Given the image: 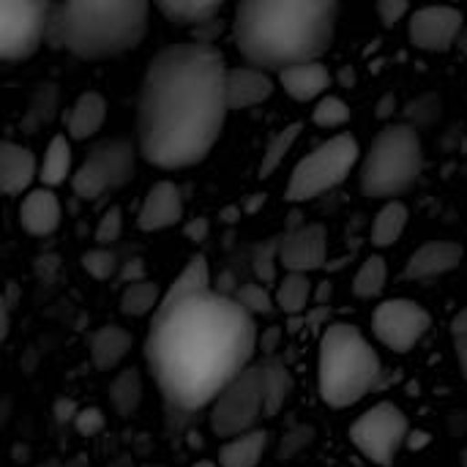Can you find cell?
Wrapping results in <instances>:
<instances>
[{
	"label": "cell",
	"mask_w": 467,
	"mask_h": 467,
	"mask_svg": "<svg viewBox=\"0 0 467 467\" xmlns=\"http://www.w3.org/2000/svg\"><path fill=\"white\" fill-rule=\"evenodd\" d=\"M161 304V296H159V287L153 282H137V285H129L120 296V312L129 315V317H142L148 312L156 315Z\"/></svg>",
	"instance_id": "obj_30"
},
{
	"label": "cell",
	"mask_w": 467,
	"mask_h": 467,
	"mask_svg": "<svg viewBox=\"0 0 467 467\" xmlns=\"http://www.w3.org/2000/svg\"><path fill=\"white\" fill-rule=\"evenodd\" d=\"M227 63L213 44L183 41L161 49L145 68L137 101V150L161 170L200 164L222 137Z\"/></svg>",
	"instance_id": "obj_2"
},
{
	"label": "cell",
	"mask_w": 467,
	"mask_h": 467,
	"mask_svg": "<svg viewBox=\"0 0 467 467\" xmlns=\"http://www.w3.org/2000/svg\"><path fill=\"white\" fill-rule=\"evenodd\" d=\"M109 467H134V462H131V457H118Z\"/></svg>",
	"instance_id": "obj_52"
},
{
	"label": "cell",
	"mask_w": 467,
	"mask_h": 467,
	"mask_svg": "<svg viewBox=\"0 0 467 467\" xmlns=\"http://www.w3.org/2000/svg\"><path fill=\"white\" fill-rule=\"evenodd\" d=\"M36 178V156L30 148L5 140L0 145V186L8 197L30 189Z\"/></svg>",
	"instance_id": "obj_19"
},
{
	"label": "cell",
	"mask_w": 467,
	"mask_h": 467,
	"mask_svg": "<svg viewBox=\"0 0 467 467\" xmlns=\"http://www.w3.org/2000/svg\"><path fill=\"white\" fill-rule=\"evenodd\" d=\"M55 99H57L55 85H49V82H47V85H38V90H36V96H33V101H30V112H27L25 123H30V126H41V123H47V120L52 118Z\"/></svg>",
	"instance_id": "obj_38"
},
{
	"label": "cell",
	"mask_w": 467,
	"mask_h": 467,
	"mask_svg": "<svg viewBox=\"0 0 467 467\" xmlns=\"http://www.w3.org/2000/svg\"><path fill=\"white\" fill-rule=\"evenodd\" d=\"M263 375H265V416H276L285 402L293 394V375L279 358H265L263 361Z\"/></svg>",
	"instance_id": "obj_26"
},
{
	"label": "cell",
	"mask_w": 467,
	"mask_h": 467,
	"mask_svg": "<svg viewBox=\"0 0 467 467\" xmlns=\"http://www.w3.org/2000/svg\"><path fill=\"white\" fill-rule=\"evenodd\" d=\"M82 268L93 279L104 282V279L115 276V271H118V254L109 252V249H90V252L82 254Z\"/></svg>",
	"instance_id": "obj_37"
},
{
	"label": "cell",
	"mask_w": 467,
	"mask_h": 467,
	"mask_svg": "<svg viewBox=\"0 0 467 467\" xmlns=\"http://www.w3.org/2000/svg\"><path fill=\"white\" fill-rule=\"evenodd\" d=\"M211 290V271H208V260L202 254H194L186 268L181 271V276L167 287V293L161 296V304L156 309V315H167L170 309H175L181 301L192 298V296H200V293H208ZM153 315V317H156Z\"/></svg>",
	"instance_id": "obj_20"
},
{
	"label": "cell",
	"mask_w": 467,
	"mask_h": 467,
	"mask_svg": "<svg viewBox=\"0 0 467 467\" xmlns=\"http://www.w3.org/2000/svg\"><path fill=\"white\" fill-rule=\"evenodd\" d=\"M120 230H123V213H120L118 205H112V208L101 216V222H99V227H96V241H99L101 246H109L112 241L120 238Z\"/></svg>",
	"instance_id": "obj_41"
},
{
	"label": "cell",
	"mask_w": 467,
	"mask_h": 467,
	"mask_svg": "<svg viewBox=\"0 0 467 467\" xmlns=\"http://www.w3.org/2000/svg\"><path fill=\"white\" fill-rule=\"evenodd\" d=\"M120 279L126 282V287L137 285V282H145V263L142 260H129L126 268L120 271Z\"/></svg>",
	"instance_id": "obj_45"
},
{
	"label": "cell",
	"mask_w": 467,
	"mask_h": 467,
	"mask_svg": "<svg viewBox=\"0 0 467 467\" xmlns=\"http://www.w3.org/2000/svg\"><path fill=\"white\" fill-rule=\"evenodd\" d=\"M282 88L287 90L290 99L296 101H312L317 96H323L331 85V74L328 68L317 60V63H306V66H296L279 74Z\"/></svg>",
	"instance_id": "obj_22"
},
{
	"label": "cell",
	"mask_w": 467,
	"mask_h": 467,
	"mask_svg": "<svg viewBox=\"0 0 467 467\" xmlns=\"http://www.w3.org/2000/svg\"><path fill=\"white\" fill-rule=\"evenodd\" d=\"M137 145H131L123 137H112L99 142L88 159L79 164V170L71 175V189L79 200L93 202L107 192L123 189L134 178L137 167Z\"/></svg>",
	"instance_id": "obj_8"
},
{
	"label": "cell",
	"mask_w": 467,
	"mask_h": 467,
	"mask_svg": "<svg viewBox=\"0 0 467 467\" xmlns=\"http://www.w3.org/2000/svg\"><path fill=\"white\" fill-rule=\"evenodd\" d=\"M150 5L142 0L52 3L47 44L82 60L115 57L134 49L148 30Z\"/></svg>",
	"instance_id": "obj_4"
},
{
	"label": "cell",
	"mask_w": 467,
	"mask_h": 467,
	"mask_svg": "<svg viewBox=\"0 0 467 467\" xmlns=\"http://www.w3.org/2000/svg\"><path fill=\"white\" fill-rule=\"evenodd\" d=\"M386 276H389V268H386V260L372 254L364 260V265L358 268L356 279H353V293L358 298H375L383 293L386 287Z\"/></svg>",
	"instance_id": "obj_32"
},
{
	"label": "cell",
	"mask_w": 467,
	"mask_h": 467,
	"mask_svg": "<svg viewBox=\"0 0 467 467\" xmlns=\"http://www.w3.org/2000/svg\"><path fill=\"white\" fill-rule=\"evenodd\" d=\"M408 227V208L400 202V200H391L380 208V213L375 216V224H372V244L386 249V246H394L400 241V235L405 233Z\"/></svg>",
	"instance_id": "obj_28"
},
{
	"label": "cell",
	"mask_w": 467,
	"mask_h": 467,
	"mask_svg": "<svg viewBox=\"0 0 467 467\" xmlns=\"http://www.w3.org/2000/svg\"><path fill=\"white\" fill-rule=\"evenodd\" d=\"M131 334L120 326H101L90 334V358L99 372L115 369L131 350Z\"/></svg>",
	"instance_id": "obj_21"
},
{
	"label": "cell",
	"mask_w": 467,
	"mask_h": 467,
	"mask_svg": "<svg viewBox=\"0 0 467 467\" xmlns=\"http://www.w3.org/2000/svg\"><path fill=\"white\" fill-rule=\"evenodd\" d=\"M19 224L25 233L36 235V238L52 235L60 227V202H57L55 192L47 186L27 192L19 205Z\"/></svg>",
	"instance_id": "obj_17"
},
{
	"label": "cell",
	"mask_w": 467,
	"mask_h": 467,
	"mask_svg": "<svg viewBox=\"0 0 467 467\" xmlns=\"http://www.w3.org/2000/svg\"><path fill=\"white\" fill-rule=\"evenodd\" d=\"M358 153H361L358 142L350 134L331 137L328 142L317 145L312 153H306L296 164L285 197L290 202H306V200H315L323 192L339 186L350 175V170L356 167Z\"/></svg>",
	"instance_id": "obj_7"
},
{
	"label": "cell",
	"mask_w": 467,
	"mask_h": 467,
	"mask_svg": "<svg viewBox=\"0 0 467 467\" xmlns=\"http://www.w3.org/2000/svg\"><path fill=\"white\" fill-rule=\"evenodd\" d=\"M460 49L467 55V25H465V30H462V36H460Z\"/></svg>",
	"instance_id": "obj_53"
},
{
	"label": "cell",
	"mask_w": 467,
	"mask_h": 467,
	"mask_svg": "<svg viewBox=\"0 0 467 467\" xmlns=\"http://www.w3.org/2000/svg\"><path fill=\"white\" fill-rule=\"evenodd\" d=\"M465 257V249L460 244H451V241H432V244H424L405 265V279L410 282H421V279H435V276H443L454 268H460Z\"/></svg>",
	"instance_id": "obj_16"
},
{
	"label": "cell",
	"mask_w": 467,
	"mask_h": 467,
	"mask_svg": "<svg viewBox=\"0 0 467 467\" xmlns=\"http://www.w3.org/2000/svg\"><path fill=\"white\" fill-rule=\"evenodd\" d=\"M68 175H71V145H68L66 134H57V137H52V142L47 145L44 161H41V167H38V178H41V183L49 189V186L66 183Z\"/></svg>",
	"instance_id": "obj_27"
},
{
	"label": "cell",
	"mask_w": 467,
	"mask_h": 467,
	"mask_svg": "<svg viewBox=\"0 0 467 467\" xmlns=\"http://www.w3.org/2000/svg\"><path fill=\"white\" fill-rule=\"evenodd\" d=\"M462 457H465V460H462V465L467 467V451H462Z\"/></svg>",
	"instance_id": "obj_56"
},
{
	"label": "cell",
	"mask_w": 467,
	"mask_h": 467,
	"mask_svg": "<svg viewBox=\"0 0 467 467\" xmlns=\"http://www.w3.org/2000/svg\"><path fill=\"white\" fill-rule=\"evenodd\" d=\"M271 93H274V82L265 71L252 68V66L230 68V74H227L230 109H246V107L263 104L265 99H271Z\"/></svg>",
	"instance_id": "obj_18"
},
{
	"label": "cell",
	"mask_w": 467,
	"mask_h": 467,
	"mask_svg": "<svg viewBox=\"0 0 467 467\" xmlns=\"http://www.w3.org/2000/svg\"><path fill=\"white\" fill-rule=\"evenodd\" d=\"M263 202H265V197H263V194H252V200L246 202V213H254Z\"/></svg>",
	"instance_id": "obj_50"
},
{
	"label": "cell",
	"mask_w": 467,
	"mask_h": 467,
	"mask_svg": "<svg viewBox=\"0 0 467 467\" xmlns=\"http://www.w3.org/2000/svg\"><path fill=\"white\" fill-rule=\"evenodd\" d=\"M465 16L457 8L432 5L419 8L410 14V41L424 52H449L454 44H460V36L465 30Z\"/></svg>",
	"instance_id": "obj_13"
},
{
	"label": "cell",
	"mask_w": 467,
	"mask_h": 467,
	"mask_svg": "<svg viewBox=\"0 0 467 467\" xmlns=\"http://www.w3.org/2000/svg\"><path fill=\"white\" fill-rule=\"evenodd\" d=\"M145 467H161V465H145Z\"/></svg>",
	"instance_id": "obj_57"
},
{
	"label": "cell",
	"mask_w": 467,
	"mask_h": 467,
	"mask_svg": "<svg viewBox=\"0 0 467 467\" xmlns=\"http://www.w3.org/2000/svg\"><path fill=\"white\" fill-rule=\"evenodd\" d=\"M104 118H107V104H104L101 93H96V90L82 93L68 109V120H66L68 137L71 140L93 137L104 126Z\"/></svg>",
	"instance_id": "obj_23"
},
{
	"label": "cell",
	"mask_w": 467,
	"mask_h": 467,
	"mask_svg": "<svg viewBox=\"0 0 467 467\" xmlns=\"http://www.w3.org/2000/svg\"><path fill=\"white\" fill-rule=\"evenodd\" d=\"M383 364L367 337L348 323H334L320 339L317 386L328 408H350L380 386Z\"/></svg>",
	"instance_id": "obj_5"
},
{
	"label": "cell",
	"mask_w": 467,
	"mask_h": 467,
	"mask_svg": "<svg viewBox=\"0 0 467 467\" xmlns=\"http://www.w3.org/2000/svg\"><path fill=\"white\" fill-rule=\"evenodd\" d=\"M265 416V375L263 364L249 367L224 394L211 405V430L219 438H241L254 432Z\"/></svg>",
	"instance_id": "obj_9"
},
{
	"label": "cell",
	"mask_w": 467,
	"mask_h": 467,
	"mask_svg": "<svg viewBox=\"0 0 467 467\" xmlns=\"http://www.w3.org/2000/svg\"><path fill=\"white\" fill-rule=\"evenodd\" d=\"M279 339H282V328H276V326H271V328H268V331L263 334L260 345H263V353H265L268 358H274V350H276Z\"/></svg>",
	"instance_id": "obj_47"
},
{
	"label": "cell",
	"mask_w": 467,
	"mask_h": 467,
	"mask_svg": "<svg viewBox=\"0 0 467 467\" xmlns=\"http://www.w3.org/2000/svg\"><path fill=\"white\" fill-rule=\"evenodd\" d=\"M208 230H211V224H208V219H202V216H197V219H192L189 224H186V238L189 241H205L208 238Z\"/></svg>",
	"instance_id": "obj_46"
},
{
	"label": "cell",
	"mask_w": 467,
	"mask_h": 467,
	"mask_svg": "<svg viewBox=\"0 0 467 467\" xmlns=\"http://www.w3.org/2000/svg\"><path fill=\"white\" fill-rule=\"evenodd\" d=\"M451 339H454V350H457L462 375L467 378V309L454 315V320H451Z\"/></svg>",
	"instance_id": "obj_42"
},
{
	"label": "cell",
	"mask_w": 467,
	"mask_h": 467,
	"mask_svg": "<svg viewBox=\"0 0 467 467\" xmlns=\"http://www.w3.org/2000/svg\"><path fill=\"white\" fill-rule=\"evenodd\" d=\"M298 134H301V123H290V126H285V129L268 142V148H265V153H263V161H260V175H263V178H268L271 172L279 170V164L285 161V156H287L290 148L296 145Z\"/></svg>",
	"instance_id": "obj_33"
},
{
	"label": "cell",
	"mask_w": 467,
	"mask_h": 467,
	"mask_svg": "<svg viewBox=\"0 0 467 467\" xmlns=\"http://www.w3.org/2000/svg\"><path fill=\"white\" fill-rule=\"evenodd\" d=\"M254 317L227 293H200L150 320L145 361L164 397L167 421L211 408L252 364Z\"/></svg>",
	"instance_id": "obj_1"
},
{
	"label": "cell",
	"mask_w": 467,
	"mask_h": 467,
	"mask_svg": "<svg viewBox=\"0 0 467 467\" xmlns=\"http://www.w3.org/2000/svg\"><path fill=\"white\" fill-rule=\"evenodd\" d=\"M410 438V424L408 416L394 405V402H380L364 416L356 419L350 427V441L353 446L378 467H391L400 449Z\"/></svg>",
	"instance_id": "obj_10"
},
{
	"label": "cell",
	"mask_w": 467,
	"mask_h": 467,
	"mask_svg": "<svg viewBox=\"0 0 467 467\" xmlns=\"http://www.w3.org/2000/svg\"><path fill=\"white\" fill-rule=\"evenodd\" d=\"M233 298H235L252 317H254V315H271V312H274V301H271V296L265 293L263 285L246 282V285H241V287L235 290Z\"/></svg>",
	"instance_id": "obj_36"
},
{
	"label": "cell",
	"mask_w": 467,
	"mask_h": 467,
	"mask_svg": "<svg viewBox=\"0 0 467 467\" xmlns=\"http://www.w3.org/2000/svg\"><path fill=\"white\" fill-rule=\"evenodd\" d=\"M282 254V235L279 238H271L260 246H254V254H252V268L257 274V279L265 282H274L276 279V260Z\"/></svg>",
	"instance_id": "obj_35"
},
{
	"label": "cell",
	"mask_w": 467,
	"mask_h": 467,
	"mask_svg": "<svg viewBox=\"0 0 467 467\" xmlns=\"http://www.w3.org/2000/svg\"><path fill=\"white\" fill-rule=\"evenodd\" d=\"M378 14H380V22L386 27H394L405 14H410V5L402 3V0H380L378 3Z\"/></svg>",
	"instance_id": "obj_44"
},
{
	"label": "cell",
	"mask_w": 467,
	"mask_h": 467,
	"mask_svg": "<svg viewBox=\"0 0 467 467\" xmlns=\"http://www.w3.org/2000/svg\"><path fill=\"white\" fill-rule=\"evenodd\" d=\"M408 446H410V449H424V446H430V435H427V432H410Z\"/></svg>",
	"instance_id": "obj_48"
},
{
	"label": "cell",
	"mask_w": 467,
	"mask_h": 467,
	"mask_svg": "<svg viewBox=\"0 0 467 467\" xmlns=\"http://www.w3.org/2000/svg\"><path fill=\"white\" fill-rule=\"evenodd\" d=\"M334 0H249L233 19V38L252 68L287 71L317 63L337 27Z\"/></svg>",
	"instance_id": "obj_3"
},
{
	"label": "cell",
	"mask_w": 467,
	"mask_h": 467,
	"mask_svg": "<svg viewBox=\"0 0 467 467\" xmlns=\"http://www.w3.org/2000/svg\"><path fill=\"white\" fill-rule=\"evenodd\" d=\"M192 467H219L216 462H211V460H200V462H194Z\"/></svg>",
	"instance_id": "obj_54"
},
{
	"label": "cell",
	"mask_w": 467,
	"mask_h": 467,
	"mask_svg": "<svg viewBox=\"0 0 467 467\" xmlns=\"http://www.w3.org/2000/svg\"><path fill=\"white\" fill-rule=\"evenodd\" d=\"M430 326H432L430 312L410 298L383 301L372 315L375 337L394 353H408L416 342L424 339Z\"/></svg>",
	"instance_id": "obj_12"
},
{
	"label": "cell",
	"mask_w": 467,
	"mask_h": 467,
	"mask_svg": "<svg viewBox=\"0 0 467 467\" xmlns=\"http://www.w3.org/2000/svg\"><path fill=\"white\" fill-rule=\"evenodd\" d=\"M52 3L38 0H0V55L3 60L30 57L47 41Z\"/></svg>",
	"instance_id": "obj_11"
},
{
	"label": "cell",
	"mask_w": 467,
	"mask_h": 467,
	"mask_svg": "<svg viewBox=\"0 0 467 467\" xmlns=\"http://www.w3.org/2000/svg\"><path fill=\"white\" fill-rule=\"evenodd\" d=\"M326 249H328V241H326L323 224H306L304 230H296V233H285L282 235L279 263L290 274H309V271L323 268Z\"/></svg>",
	"instance_id": "obj_14"
},
{
	"label": "cell",
	"mask_w": 467,
	"mask_h": 467,
	"mask_svg": "<svg viewBox=\"0 0 467 467\" xmlns=\"http://www.w3.org/2000/svg\"><path fill=\"white\" fill-rule=\"evenodd\" d=\"M109 402L115 408V413L120 419H129L137 413L140 402H142V378L137 369H123L118 372V378L109 386Z\"/></svg>",
	"instance_id": "obj_29"
},
{
	"label": "cell",
	"mask_w": 467,
	"mask_h": 467,
	"mask_svg": "<svg viewBox=\"0 0 467 467\" xmlns=\"http://www.w3.org/2000/svg\"><path fill=\"white\" fill-rule=\"evenodd\" d=\"M265 446H268L265 430H254L241 438H233L219 449V467H257Z\"/></svg>",
	"instance_id": "obj_25"
},
{
	"label": "cell",
	"mask_w": 467,
	"mask_h": 467,
	"mask_svg": "<svg viewBox=\"0 0 467 467\" xmlns=\"http://www.w3.org/2000/svg\"><path fill=\"white\" fill-rule=\"evenodd\" d=\"M312 296V282L306 274H287L282 282H279V290H276V304L282 306V312L287 315H298L306 309V301Z\"/></svg>",
	"instance_id": "obj_31"
},
{
	"label": "cell",
	"mask_w": 467,
	"mask_h": 467,
	"mask_svg": "<svg viewBox=\"0 0 467 467\" xmlns=\"http://www.w3.org/2000/svg\"><path fill=\"white\" fill-rule=\"evenodd\" d=\"M312 441H315V430H312V427H293V430L282 438L276 457H279L282 462H290V460H296Z\"/></svg>",
	"instance_id": "obj_39"
},
{
	"label": "cell",
	"mask_w": 467,
	"mask_h": 467,
	"mask_svg": "<svg viewBox=\"0 0 467 467\" xmlns=\"http://www.w3.org/2000/svg\"><path fill=\"white\" fill-rule=\"evenodd\" d=\"M424 170V148L419 129L410 123H389L372 140L361 161V192L367 197H400L416 186Z\"/></svg>",
	"instance_id": "obj_6"
},
{
	"label": "cell",
	"mask_w": 467,
	"mask_h": 467,
	"mask_svg": "<svg viewBox=\"0 0 467 467\" xmlns=\"http://www.w3.org/2000/svg\"><path fill=\"white\" fill-rule=\"evenodd\" d=\"M104 413L99 410V408H85V410H79L77 413V419H74V427H77V432L79 435H88V438H93V435H99L101 430H104Z\"/></svg>",
	"instance_id": "obj_43"
},
{
	"label": "cell",
	"mask_w": 467,
	"mask_h": 467,
	"mask_svg": "<svg viewBox=\"0 0 467 467\" xmlns=\"http://www.w3.org/2000/svg\"><path fill=\"white\" fill-rule=\"evenodd\" d=\"M235 216H241L238 208H224V211H222V219H224V222H235Z\"/></svg>",
	"instance_id": "obj_51"
},
{
	"label": "cell",
	"mask_w": 467,
	"mask_h": 467,
	"mask_svg": "<svg viewBox=\"0 0 467 467\" xmlns=\"http://www.w3.org/2000/svg\"><path fill=\"white\" fill-rule=\"evenodd\" d=\"M181 219H183L181 189L172 181H159L156 186H150V192L145 194V202L140 208L137 227L145 233H156V230H167V227L178 224Z\"/></svg>",
	"instance_id": "obj_15"
},
{
	"label": "cell",
	"mask_w": 467,
	"mask_h": 467,
	"mask_svg": "<svg viewBox=\"0 0 467 467\" xmlns=\"http://www.w3.org/2000/svg\"><path fill=\"white\" fill-rule=\"evenodd\" d=\"M172 25L181 27H202L222 14V3L216 0H164L156 5Z\"/></svg>",
	"instance_id": "obj_24"
},
{
	"label": "cell",
	"mask_w": 467,
	"mask_h": 467,
	"mask_svg": "<svg viewBox=\"0 0 467 467\" xmlns=\"http://www.w3.org/2000/svg\"><path fill=\"white\" fill-rule=\"evenodd\" d=\"M312 120L320 129H339L350 120V107L339 96H323L312 112Z\"/></svg>",
	"instance_id": "obj_34"
},
{
	"label": "cell",
	"mask_w": 467,
	"mask_h": 467,
	"mask_svg": "<svg viewBox=\"0 0 467 467\" xmlns=\"http://www.w3.org/2000/svg\"><path fill=\"white\" fill-rule=\"evenodd\" d=\"M391 107H397V99H394V96H386V101L380 104V109H378V115H380V118H389V115L394 112Z\"/></svg>",
	"instance_id": "obj_49"
},
{
	"label": "cell",
	"mask_w": 467,
	"mask_h": 467,
	"mask_svg": "<svg viewBox=\"0 0 467 467\" xmlns=\"http://www.w3.org/2000/svg\"><path fill=\"white\" fill-rule=\"evenodd\" d=\"M408 123L413 126V129H419V126H432L438 118H441V99L438 96H421V99H416L408 109Z\"/></svg>",
	"instance_id": "obj_40"
},
{
	"label": "cell",
	"mask_w": 467,
	"mask_h": 467,
	"mask_svg": "<svg viewBox=\"0 0 467 467\" xmlns=\"http://www.w3.org/2000/svg\"><path fill=\"white\" fill-rule=\"evenodd\" d=\"M38 467H68V465H63V462H57V460H49V462H44V465H38Z\"/></svg>",
	"instance_id": "obj_55"
}]
</instances>
